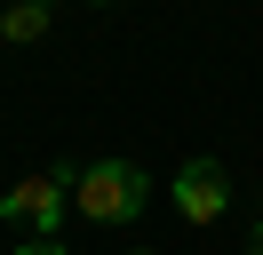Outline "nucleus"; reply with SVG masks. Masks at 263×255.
Instances as JSON below:
<instances>
[{
    "instance_id": "1",
    "label": "nucleus",
    "mask_w": 263,
    "mask_h": 255,
    "mask_svg": "<svg viewBox=\"0 0 263 255\" xmlns=\"http://www.w3.org/2000/svg\"><path fill=\"white\" fill-rule=\"evenodd\" d=\"M72 207H80L88 223H136L152 207V175L136 168V159H96V168H80V184H72Z\"/></svg>"
},
{
    "instance_id": "2",
    "label": "nucleus",
    "mask_w": 263,
    "mask_h": 255,
    "mask_svg": "<svg viewBox=\"0 0 263 255\" xmlns=\"http://www.w3.org/2000/svg\"><path fill=\"white\" fill-rule=\"evenodd\" d=\"M72 184H80V168H48V175H24L8 199H0V223L24 239H56V223H64L72 207Z\"/></svg>"
},
{
    "instance_id": "3",
    "label": "nucleus",
    "mask_w": 263,
    "mask_h": 255,
    "mask_svg": "<svg viewBox=\"0 0 263 255\" xmlns=\"http://www.w3.org/2000/svg\"><path fill=\"white\" fill-rule=\"evenodd\" d=\"M167 199H176V215H183V223H199V231H208V223L231 207V175L215 168V159H183L176 184H167Z\"/></svg>"
},
{
    "instance_id": "4",
    "label": "nucleus",
    "mask_w": 263,
    "mask_h": 255,
    "mask_svg": "<svg viewBox=\"0 0 263 255\" xmlns=\"http://www.w3.org/2000/svg\"><path fill=\"white\" fill-rule=\"evenodd\" d=\"M48 32V8L40 0H16V8H0V40H40Z\"/></svg>"
},
{
    "instance_id": "5",
    "label": "nucleus",
    "mask_w": 263,
    "mask_h": 255,
    "mask_svg": "<svg viewBox=\"0 0 263 255\" xmlns=\"http://www.w3.org/2000/svg\"><path fill=\"white\" fill-rule=\"evenodd\" d=\"M16 255H72V247H64V239H24Z\"/></svg>"
},
{
    "instance_id": "6",
    "label": "nucleus",
    "mask_w": 263,
    "mask_h": 255,
    "mask_svg": "<svg viewBox=\"0 0 263 255\" xmlns=\"http://www.w3.org/2000/svg\"><path fill=\"white\" fill-rule=\"evenodd\" d=\"M247 255H263V223H255V231H247Z\"/></svg>"
},
{
    "instance_id": "7",
    "label": "nucleus",
    "mask_w": 263,
    "mask_h": 255,
    "mask_svg": "<svg viewBox=\"0 0 263 255\" xmlns=\"http://www.w3.org/2000/svg\"><path fill=\"white\" fill-rule=\"evenodd\" d=\"M128 255H152V247H128Z\"/></svg>"
},
{
    "instance_id": "8",
    "label": "nucleus",
    "mask_w": 263,
    "mask_h": 255,
    "mask_svg": "<svg viewBox=\"0 0 263 255\" xmlns=\"http://www.w3.org/2000/svg\"><path fill=\"white\" fill-rule=\"evenodd\" d=\"M96 8H112V0H96Z\"/></svg>"
},
{
    "instance_id": "9",
    "label": "nucleus",
    "mask_w": 263,
    "mask_h": 255,
    "mask_svg": "<svg viewBox=\"0 0 263 255\" xmlns=\"http://www.w3.org/2000/svg\"><path fill=\"white\" fill-rule=\"evenodd\" d=\"M40 8H48V0H40Z\"/></svg>"
}]
</instances>
